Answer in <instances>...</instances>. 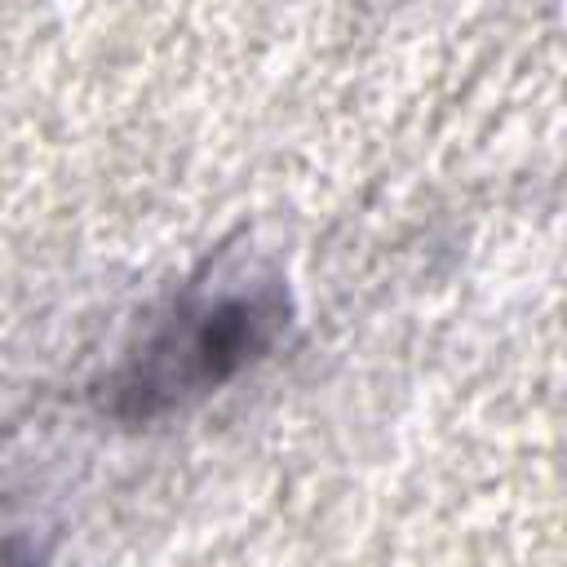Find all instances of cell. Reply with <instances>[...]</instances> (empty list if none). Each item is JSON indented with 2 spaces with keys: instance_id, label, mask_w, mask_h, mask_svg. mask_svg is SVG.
I'll return each mask as SVG.
<instances>
[{
  "instance_id": "1",
  "label": "cell",
  "mask_w": 567,
  "mask_h": 567,
  "mask_svg": "<svg viewBox=\"0 0 567 567\" xmlns=\"http://www.w3.org/2000/svg\"><path fill=\"white\" fill-rule=\"evenodd\" d=\"M279 323V301L270 292H230L195 315H173V323L146 346V354L133 363L124 394L137 412H151L159 403H173L177 394H199L208 385H221L230 372H239L257 350H266L270 332Z\"/></svg>"
}]
</instances>
